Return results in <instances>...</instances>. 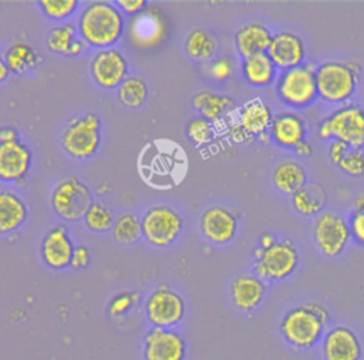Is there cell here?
<instances>
[{
	"mask_svg": "<svg viewBox=\"0 0 364 360\" xmlns=\"http://www.w3.org/2000/svg\"><path fill=\"white\" fill-rule=\"evenodd\" d=\"M328 309L317 300H307L283 313L279 322V333L289 347L306 351L318 346L328 329Z\"/></svg>",
	"mask_w": 364,
	"mask_h": 360,
	"instance_id": "6da1fadb",
	"label": "cell"
},
{
	"mask_svg": "<svg viewBox=\"0 0 364 360\" xmlns=\"http://www.w3.org/2000/svg\"><path fill=\"white\" fill-rule=\"evenodd\" d=\"M77 30L88 46L100 50L111 48L122 37L125 21L115 3L98 0L88 3L82 9L78 16Z\"/></svg>",
	"mask_w": 364,
	"mask_h": 360,
	"instance_id": "7a4b0ae2",
	"label": "cell"
},
{
	"mask_svg": "<svg viewBox=\"0 0 364 360\" xmlns=\"http://www.w3.org/2000/svg\"><path fill=\"white\" fill-rule=\"evenodd\" d=\"M360 81V65L357 61L328 60L316 67V83L318 97L330 104L348 101Z\"/></svg>",
	"mask_w": 364,
	"mask_h": 360,
	"instance_id": "3957f363",
	"label": "cell"
},
{
	"mask_svg": "<svg viewBox=\"0 0 364 360\" xmlns=\"http://www.w3.org/2000/svg\"><path fill=\"white\" fill-rule=\"evenodd\" d=\"M253 255L255 275L274 283L289 279L296 272L300 262L299 250L289 238L279 239L266 249L257 246Z\"/></svg>",
	"mask_w": 364,
	"mask_h": 360,
	"instance_id": "277c9868",
	"label": "cell"
},
{
	"mask_svg": "<svg viewBox=\"0 0 364 360\" xmlns=\"http://www.w3.org/2000/svg\"><path fill=\"white\" fill-rule=\"evenodd\" d=\"M321 139H338L350 148L364 147V108L357 104H343L323 118L317 127Z\"/></svg>",
	"mask_w": 364,
	"mask_h": 360,
	"instance_id": "5b68a950",
	"label": "cell"
},
{
	"mask_svg": "<svg viewBox=\"0 0 364 360\" xmlns=\"http://www.w3.org/2000/svg\"><path fill=\"white\" fill-rule=\"evenodd\" d=\"M61 148L75 159H87L97 154L101 144V120L94 112L75 117L67 122L60 137Z\"/></svg>",
	"mask_w": 364,
	"mask_h": 360,
	"instance_id": "8992f818",
	"label": "cell"
},
{
	"mask_svg": "<svg viewBox=\"0 0 364 360\" xmlns=\"http://www.w3.org/2000/svg\"><path fill=\"white\" fill-rule=\"evenodd\" d=\"M276 94L283 104L291 108L310 105L318 97L316 67L310 63H303L282 71L276 80Z\"/></svg>",
	"mask_w": 364,
	"mask_h": 360,
	"instance_id": "52a82bcc",
	"label": "cell"
},
{
	"mask_svg": "<svg viewBox=\"0 0 364 360\" xmlns=\"http://www.w3.org/2000/svg\"><path fill=\"white\" fill-rule=\"evenodd\" d=\"M142 236L155 248L173 245L182 233L183 219L181 213L168 205L149 206L142 218Z\"/></svg>",
	"mask_w": 364,
	"mask_h": 360,
	"instance_id": "ba28073f",
	"label": "cell"
},
{
	"mask_svg": "<svg viewBox=\"0 0 364 360\" xmlns=\"http://www.w3.org/2000/svg\"><path fill=\"white\" fill-rule=\"evenodd\" d=\"M53 211L64 221H80L92 203L90 188L77 176H67L60 181L50 196Z\"/></svg>",
	"mask_w": 364,
	"mask_h": 360,
	"instance_id": "9c48e42d",
	"label": "cell"
},
{
	"mask_svg": "<svg viewBox=\"0 0 364 360\" xmlns=\"http://www.w3.org/2000/svg\"><path fill=\"white\" fill-rule=\"evenodd\" d=\"M313 239L323 256L337 258L351 239L348 222L333 211H324L313 221Z\"/></svg>",
	"mask_w": 364,
	"mask_h": 360,
	"instance_id": "30bf717a",
	"label": "cell"
},
{
	"mask_svg": "<svg viewBox=\"0 0 364 360\" xmlns=\"http://www.w3.org/2000/svg\"><path fill=\"white\" fill-rule=\"evenodd\" d=\"M144 310L154 327L171 329L183 319L186 306L178 292L168 285H159L145 299Z\"/></svg>",
	"mask_w": 364,
	"mask_h": 360,
	"instance_id": "8fae6325",
	"label": "cell"
},
{
	"mask_svg": "<svg viewBox=\"0 0 364 360\" xmlns=\"http://www.w3.org/2000/svg\"><path fill=\"white\" fill-rule=\"evenodd\" d=\"M166 17L156 6H148L141 13L132 16L127 28L129 43L139 50L156 47L166 38Z\"/></svg>",
	"mask_w": 364,
	"mask_h": 360,
	"instance_id": "7c38bea8",
	"label": "cell"
},
{
	"mask_svg": "<svg viewBox=\"0 0 364 360\" xmlns=\"http://www.w3.org/2000/svg\"><path fill=\"white\" fill-rule=\"evenodd\" d=\"M321 360H361L364 346L360 334L347 324H334L327 329L318 343Z\"/></svg>",
	"mask_w": 364,
	"mask_h": 360,
	"instance_id": "4fadbf2b",
	"label": "cell"
},
{
	"mask_svg": "<svg viewBox=\"0 0 364 360\" xmlns=\"http://www.w3.org/2000/svg\"><path fill=\"white\" fill-rule=\"evenodd\" d=\"M144 360H185L186 340L173 329L152 327L142 340Z\"/></svg>",
	"mask_w": 364,
	"mask_h": 360,
	"instance_id": "5bb4252c",
	"label": "cell"
},
{
	"mask_svg": "<svg viewBox=\"0 0 364 360\" xmlns=\"http://www.w3.org/2000/svg\"><path fill=\"white\" fill-rule=\"evenodd\" d=\"M90 73L98 87L114 90L128 77V61L118 48H102L92 55Z\"/></svg>",
	"mask_w": 364,
	"mask_h": 360,
	"instance_id": "9a60e30c",
	"label": "cell"
},
{
	"mask_svg": "<svg viewBox=\"0 0 364 360\" xmlns=\"http://www.w3.org/2000/svg\"><path fill=\"white\" fill-rule=\"evenodd\" d=\"M273 115L270 107L260 98L246 101L237 110V122L230 128L232 137L243 141L247 137L262 135L269 132Z\"/></svg>",
	"mask_w": 364,
	"mask_h": 360,
	"instance_id": "2e32d148",
	"label": "cell"
},
{
	"mask_svg": "<svg viewBox=\"0 0 364 360\" xmlns=\"http://www.w3.org/2000/svg\"><path fill=\"white\" fill-rule=\"evenodd\" d=\"M237 225V216L220 205L206 208L199 219L202 235L215 245L229 243L236 236Z\"/></svg>",
	"mask_w": 364,
	"mask_h": 360,
	"instance_id": "e0dca14e",
	"label": "cell"
},
{
	"mask_svg": "<svg viewBox=\"0 0 364 360\" xmlns=\"http://www.w3.org/2000/svg\"><path fill=\"white\" fill-rule=\"evenodd\" d=\"M266 53L274 65L284 71L304 63L306 46L299 34L284 30L273 34Z\"/></svg>",
	"mask_w": 364,
	"mask_h": 360,
	"instance_id": "ac0fdd59",
	"label": "cell"
},
{
	"mask_svg": "<svg viewBox=\"0 0 364 360\" xmlns=\"http://www.w3.org/2000/svg\"><path fill=\"white\" fill-rule=\"evenodd\" d=\"M73 240L68 231L63 225L53 226L48 229L40 243V253L43 262L55 270L64 269L71 265V258L74 252Z\"/></svg>",
	"mask_w": 364,
	"mask_h": 360,
	"instance_id": "d6986e66",
	"label": "cell"
},
{
	"mask_svg": "<svg viewBox=\"0 0 364 360\" xmlns=\"http://www.w3.org/2000/svg\"><path fill=\"white\" fill-rule=\"evenodd\" d=\"M229 296L237 310L245 313L253 312L264 300L266 282L255 273L237 275L229 286Z\"/></svg>",
	"mask_w": 364,
	"mask_h": 360,
	"instance_id": "ffe728a7",
	"label": "cell"
},
{
	"mask_svg": "<svg viewBox=\"0 0 364 360\" xmlns=\"http://www.w3.org/2000/svg\"><path fill=\"white\" fill-rule=\"evenodd\" d=\"M31 165V151L20 139L0 142V181L23 179Z\"/></svg>",
	"mask_w": 364,
	"mask_h": 360,
	"instance_id": "44dd1931",
	"label": "cell"
},
{
	"mask_svg": "<svg viewBox=\"0 0 364 360\" xmlns=\"http://www.w3.org/2000/svg\"><path fill=\"white\" fill-rule=\"evenodd\" d=\"M269 134L270 139L276 145L294 149L300 142L306 141L307 127L299 114L293 111H284L273 117Z\"/></svg>",
	"mask_w": 364,
	"mask_h": 360,
	"instance_id": "7402d4cb",
	"label": "cell"
},
{
	"mask_svg": "<svg viewBox=\"0 0 364 360\" xmlns=\"http://www.w3.org/2000/svg\"><path fill=\"white\" fill-rule=\"evenodd\" d=\"M273 34L270 30L257 21L243 24L235 34V47L242 58L264 53L269 48Z\"/></svg>",
	"mask_w": 364,
	"mask_h": 360,
	"instance_id": "603a6c76",
	"label": "cell"
},
{
	"mask_svg": "<svg viewBox=\"0 0 364 360\" xmlns=\"http://www.w3.org/2000/svg\"><path fill=\"white\" fill-rule=\"evenodd\" d=\"M240 70L246 83L257 88L269 87L277 80V67L266 51L243 58Z\"/></svg>",
	"mask_w": 364,
	"mask_h": 360,
	"instance_id": "cb8c5ba5",
	"label": "cell"
},
{
	"mask_svg": "<svg viewBox=\"0 0 364 360\" xmlns=\"http://www.w3.org/2000/svg\"><path fill=\"white\" fill-rule=\"evenodd\" d=\"M26 202L13 191H0V233H11L21 228L27 219Z\"/></svg>",
	"mask_w": 364,
	"mask_h": 360,
	"instance_id": "d4e9b609",
	"label": "cell"
},
{
	"mask_svg": "<svg viewBox=\"0 0 364 360\" xmlns=\"http://www.w3.org/2000/svg\"><path fill=\"white\" fill-rule=\"evenodd\" d=\"M272 181L277 191L291 196L307 184V172L301 164L293 159H286L274 166Z\"/></svg>",
	"mask_w": 364,
	"mask_h": 360,
	"instance_id": "484cf974",
	"label": "cell"
},
{
	"mask_svg": "<svg viewBox=\"0 0 364 360\" xmlns=\"http://www.w3.org/2000/svg\"><path fill=\"white\" fill-rule=\"evenodd\" d=\"M192 105L199 112L200 117L210 122H216L233 110L235 101L225 94L199 91L192 97Z\"/></svg>",
	"mask_w": 364,
	"mask_h": 360,
	"instance_id": "4316f807",
	"label": "cell"
},
{
	"mask_svg": "<svg viewBox=\"0 0 364 360\" xmlns=\"http://www.w3.org/2000/svg\"><path fill=\"white\" fill-rule=\"evenodd\" d=\"M327 194L323 185L311 182L306 184L291 195V205L297 213L303 216H317L326 203Z\"/></svg>",
	"mask_w": 364,
	"mask_h": 360,
	"instance_id": "83f0119b",
	"label": "cell"
},
{
	"mask_svg": "<svg viewBox=\"0 0 364 360\" xmlns=\"http://www.w3.org/2000/svg\"><path fill=\"white\" fill-rule=\"evenodd\" d=\"M4 61L11 73L24 74L38 64V55L27 41L16 40L7 47Z\"/></svg>",
	"mask_w": 364,
	"mask_h": 360,
	"instance_id": "f1b7e54d",
	"label": "cell"
},
{
	"mask_svg": "<svg viewBox=\"0 0 364 360\" xmlns=\"http://www.w3.org/2000/svg\"><path fill=\"white\" fill-rule=\"evenodd\" d=\"M218 50V41L212 33L202 27L192 28L185 40L186 54L199 61L210 60Z\"/></svg>",
	"mask_w": 364,
	"mask_h": 360,
	"instance_id": "f546056e",
	"label": "cell"
},
{
	"mask_svg": "<svg viewBox=\"0 0 364 360\" xmlns=\"http://www.w3.org/2000/svg\"><path fill=\"white\" fill-rule=\"evenodd\" d=\"M118 101L127 108H139L148 98V85L138 75H128L117 88Z\"/></svg>",
	"mask_w": 364,
	"mask_h": 360,
	"instance_id": "4dcf8cb0",
	"label": "cell"
},
{
	"mask_svg": "<svg viewBox=\"0 0 364 360\" xmlns=\"http://www.w3.org/2000/svg\"><path fill=\"white\" fill-rule=\"evenodd\" d=\"M112 236L118 243L132 245L142 236L141 218L134 212L119 215L112 226Z\"/></svg>",
	"mask_w": 364,
	"mask_h": 360,
	"instance_id": "1f68e13d",
	"label": "cell"
},
{
	"mask_svg": "<svg viewBox=\"0 0 364 360\" xmlns=\"http://www.w3.org/2000/svg\"><path fill=\"white\" fill-rule=\"evenodd\" d=\"M75 40V27L70 23H61L54 26L46 37V44L48 50L57 54L68 55L70 47Z\"/></svg>",
	"mask_w": 364,
	"mask_h": 360,
	"instance_id": "d6a6232c",
	"label": "cell"
},
{
	"mask_svg": "<svg viewBox=\"0 0 364 360\" xmlns=\"http://www.w3.org/2000/svg\"><path fill=\"white\" fill-rule=\"evenodd\" d=\"M85 226L94 232H107L114 226L112 211L101 202H92L82 218Z\"/></svg>",
	"mask_w": 364,
	"mask_h": 360,
	"instance_id": "836d02e7",
	"label": "cell"
},
{
	"mask_svg": "<svg viewBox=\"0 0 364 360\" xmlns=\"http://www.w3.org/2000/svg\"><path fill=\"white\" fill-rule=\"evenodd\" d=\"M41 11L50 18L55 21H63L74 14L77 10V0H40L37 1Z\"/></svg>",
	"mask_w": 364,
	"mask_h": 360,
	"instance_id": "e575fe53",
	"label": "cell"
},
{
	"mask_svg": "<svg viewBox=\"0 0 364 360\" xmlns=\"http://www.w3.org/2000/svg\"><path fill=\"white\" fill-rule=\"evenodd\" d=\"M215 129L210 121L198 115L193 117L186 125V137L193 145H203L213 138Z\"/></svg>",
	"mask_w": 364,
	"mask_h": 360,
	"instance_id": "d590c367",
	"label": "cell"
},
{
	"mask_svg": "<svg viewBox=\"0 0 364 360\" xmlns=\"http://www.w3.org/2000/svg\"><path fill=\"white\" fill-rule=\"evenodd\" d=\"M337 166L348 176L360 178L364 175V152L358 148H350Z\"/></svg>",
	"mask_w": 364,
	"mask_h": 360,
	"instance_id": "8d00e7d4",
	"label": "cell"
},
{
	"mask_svg": "<svg viewBox=\"0 0 364 360\" xmlns=\"http://www.w3.org/2000/svg\"><path fill=\"white\" fill-rule=\"evenodd\" d=\"M139 300V295L134 290H124L111 297L108 305V313L112 317L127 314Z\"/></svg>",
	"mask_w": 364,
	"mask_h": 360,
	"instance_id": "74e56055",
	"label": "cell"
},
{
	"mask_svg": "<svg viewBox=\"0 0 364 360\" xmlns=\"http://www.w3.org/2000/svg\"><path fill=\"white\" fill-rule=\"evenodd\" d=\"M233 71H235L233 61L228 57L216 58L209 65V74L216 80H226L233 74Z\"/></svg>",
	"mask_w": 364,
	"mask_h": 360,
	"instance_id": "f35d334b",
	"label": "cell"
},
{
	"mask_svg": "<svg viewBox=\"0 0 364 360\" xmlns=\"http://www.w3.org/2000/svg\"><path fill=\"white\" fill-rule=\"evenodd\" d=\"M348 228L351 238L364 246V212L354 211L348 219Z\"/></svg>",
	"mask_w": 364,
	"mask_h": 360,
	"instance_id": "ab89813d",
	"label": "cell"
},
{
	"mask_svg": "<svg viewBox=\"0 0 364 360\" xmlns=\"http://www.w3.org/2000/svg\"><path fill=\"white\" fill-rule=\"evenodd\" d=\"M115 4L121 13H125L128 16H135L148 7V3L145 0H118L115 1Z\"/></svg>",
	"mask_w": 364,
	"mask_h": 360,
	"instance_id": "60d3db41",
	"label": "cell"
},
{
	"mask_svg": "<svg viewBox=\"0 0 364 360\" xmlns=\"http://www.w3.org/2000/svg\"><path fill=\"white\" fill-rule=\"evenodd\" d=\"M348 149H350V147L346 142L338 141V139H331L328 144V148H327V154H328L330 161L337 166V164L341 161V158L344 157V154Z\"/></svg>",
	"mask_w": 364,
	"mask_h": 360,
	"instance_id": "b9f144b4",
	"label": "cell"
},
{
	"mask_svg": "<svg viewBox=\"0 0 364 360\" xmlns=\"http://www.w3.org/2000/svg\"><path fill=\"white\" fill-rule=\"evenodd\" d=\"M90 259H91V255H90L88 248L78 245L74 248L73 258H71V266L75 269H84L88 266Z\"/></svg>",
	"mask_w": 364,
	"mask_h": 360,
	"instance_id": "7bdbcfd3",
	"label": "cell"
},
{
	"mask_svg": "<svg viewBox=\"0 0 364 360\" xmlns=\"http://www.w3.org/2000/svg\"><path fill=\"white\" fill-rule=\"evenodd\" d=\"M14 139H18V135H17V131L11 127H4V128H0V142H4V141H14Z\"/></svg>",
	"mask_w": 364,
	"mask_h": 360,
	"instance_id": "ee69618b",
	"label": "cell"
},
{
	"mask_svg": "<svg viewBox=\"0 0 364 360\" xmlns=\"http://www.w3.org/2000/svg\"><path fill=\"white\" fill-rule=\"evenodd\" d=\"M276 240H277V239H276L274 233H272V232H263V233L260 235V238H259V246L263 248V249H266V248H270Z\"/></svg>",
	"mask_w": 364,
	"mask_h": 360,
	"instance_id": "f6af8a7d",
	"label": "cell"
},
{
	"mask_svg": "<svg viewBox=\"0 0 364 360\" xmlns=\"http://www.w3.org/2000/svg\"><path fill=\"white\" fill-rule=\"evenodd\" d=\"M294 152H296L299 157H310L311 152H313V147H311V144L306 139V141L300 142V144L294 148Z\"/></svg>",
	"mask_w": 364,
	"mask_h": 360,
	"instance_id": "bcb514c9",
	"label": "cell"
},
{
	"mask_svg": "<svg viewBox=\"0 0 364 360\" xmlns=\"http://www.w3.org/2000/svg\"><path fill=\"white\" fill-rule=\"evenodd\" d=\"M87 47V43L82 40V38H75L70 47V51H68V55H78L84 51V48Z\"/></svg>",
	"mask_w": 364,
	"mask_h": 360,
	"instance_id": "7dc6e473",
	"label": "cell"
},
{
	"mask_svg": "<svg viewBox=\"0 0 364 360\" xmlns=\"http://www.w3.org/2000/svg\"><path fill=\"white\" fill-rule=\"evenodd\" d=\"M9 74H10V70H9V67H7L6 61H4V57L0 54V84L7 80Z\"/></svg>",
	"mask_w": 364,
	"mask_h": 360,
	"instance_id": "c3c4849f",
	"label": "cell"
},
{
	"mask_svg": "<svg viewBox=\"0 0 364 360\" xmlns=\"http://www.w3.org/2000/svg\"><path fill=\"white\" fill-rule=\"evenodd\" d=\"M354 209L364 212V194H361V195H358V196L355 198V201H354Z\"/></svg>",
	"mask_w": 364,
	"mask_h": 360,
	"instance_id": "681fc988",
	"label": "cell"
}]
</instances>
